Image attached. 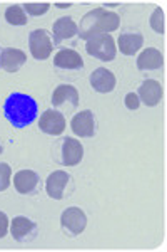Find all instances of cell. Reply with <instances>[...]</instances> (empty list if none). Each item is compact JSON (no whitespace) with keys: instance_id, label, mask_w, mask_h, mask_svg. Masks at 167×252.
Instances as JSON below:
<instances>
[{"instance_id":"obj_1","label":"cell","mask_w":167,"mask_h":252,"mask_svg":"<svg viewBox=\"0 0 167 252\" xmlns=\"http://www.w3.org/2000/svg\"><path fill=\"white\" fill-rule=\"evenodd\" d=\"M37 101L25 93H12L3 103V115L14 128H27L37 118Z\"/></svg>"},{"instance_id":"obj_2","label":"cell","mask_w":167,"mask_h":252,"mask_svg":"<svg viewBox=\"0 0 167 252\" xmlns=\"http://www.w3.org/2000/svg\"><path fill=\"white\" fill-rule=\"evenodd\" d=\"M120 26V19L114 12H107L104 7H97L84 15L79 26L80 39H91L99 34H109L117 31Z\"/></svg>"},{"instance_id":"obj_3","label":"cell","mask_w":167,"mask_h":252,"mask_svg":"<svg viewBox=\"0 0 167 252\" xmlns=\"http://www.w3.org/2000/svg\"><path fill=\"white\" fill-rule=\"evenodd\" d=\"M55 160L64 166L79 165L84 158V146L75 138H62L54 146Z\"/></svg>"},{"instance_id":"obj_4","label":"cell","mask_w":167,"mask_h":252,"mask_svg":"<svg viewBox=\"0 0 167 252\" xmlns=\"http://www.w3.org/2000/svg\"><path fill=\"white\" fill-rule=\"evenodd\" d=\"M85 51H87L89 56L102 61V63H111V61L116 59V54H117L116 40H114L111 34L94 35V37L87 39Z\"/></svg>"},{"instance_id":"obj_5","label":"cell","mask_w":167,"mask_h":252,"mask_svg":"<svg viewBox=\"0 0 167 252\" xmlns=\"http://www.w3.org/2000/svg\"><path fill=\"white\" fill-rule=\"evenodd\" d=\"M60 227L67 237H77L87 227V215L79 207H69L60 215Z\"/></svg>"},{"instance_id":"obj_6","label":"cell","mask_w":167,"mask_h":252,"mask_svg":"<svg viewBox=\"0 0 167 252\" xmlns=\"http://www.w3.org/2000/svg\"><path fill=\"white\" fill-rule=\"evenodd\" d=\"M28 47H30L32 58L37 61H46L50 58L52 51H54V42L46 29H35L28 35Z\"/></svg>"},{"instance_id":"obj_7","label":"cell","mask_w":167,"mask_h":252,"mask_svg":"<svg viewBox=\"0 0 167 252\" xmlns=\"http://www.w3.org/2000/svg\"><path fill=\"white\" fill-rule=\"evenodd\" d=\"M69 189H74L72 185V177L64 170H55L47 177L46 180V192L54 200H62L65 195L69 193Z\"/></svg>"},{"instance_id":"obj_8","label":"cell","mask_w":167,"mask_h":252,"mask_svg":"<svg viewBox=\"0 0 167 252\" xmlns=\"http://www.w3.org/2000/svg\"><path fill=\"white\" fill-rule=\"evenodd\" d=\"M52 104L57 109H62L69 115L79 108V91L71 84H60L52 93Z\"/></svg>"},{"instance_id":"obj_9","label":"cell","mask_w":167,"mask_h":252,"mask_svg":"<svg viewBox=\"0 0 167 252\" xmlns=\"http://www.w3.org/2000/svg\"><path fill=\"white\" fill-rule=\"evenodd\" d=\"M54 34V47H64L67 42H72L79 35V26L74 22L72 17H60L54 22L52 27Z\"/></svg>"},{"instance_id":"obj_10","label":"cell","mask_w":167,"mask_h":252,"mask_svg":"<svg viewBox=\"0 0 167 252\" xmlns=\"http://www.w3.org/2000/svg\"><path fill=\"white\" fill-rule=\"evenodd\" d=\"M10 234L17 242L28 244V242H32V241L37 239L39 225L32 220V219L24 217V215H19V217H14V220H12Z\"/></svg>"},{"instance_id":"obj_11","label":"cell","mask_w":167,"mask_h":252,"mask_svg":"<svg viewBox=\"0 0 167 252\" xmlns=\"http://www.w3.org/2000/svg\"><path fill=\"white\" fill-rule=\"evenodd\" d=\"M71 128L74 131V135L80 138H92L97 133V120L94 116V113L91 109H84V111L77 113L72 118Z\"/></svg>"},{"instance_id":"obj_12","label":"cell","mask_w":167,"mask_h":252,"mask_svg":"<svg viewBox=\"0 0 167 252\" xmlns=\"http://www.w3.org/2000/svg\"><path fill=\"white\" fill-rule=\"evenodd\" d=\"M14 187L22 195H35L42 187V180L34 170H19L14 175Z\"/></svg>"},{"instance_id":"obj_13","label":"cell","mask_w":167,"mask_h":252,"mask_svg":"<svg viewBox=\"0 0 167 252\" xmlns=\"http://www.w3.org/2000/svg\"><path fill=\"white\" fill-rule=\"evenodd\" d=\"M39 128L42 133L50 136H59L65 129V116L57 109H47L39 121Z\"/></svg>"},{"instance_id":"obj_14","label":"cell","mask_w":167,"mask_h":252,"mask_svg":"<svg viewBox=\"0 0 167 252\" xmlns=\"http://www.w3.org/2000/svg\"><path fill=\"white\" fill-rule=\"evenodd\" d=\"M54 66L59 71H80L84 69V59L74 49H60L54 58Z\"/></svg>"},{"instance_id":"obj_15","label":"cell","mask_w":167,"mask_h":252,"mask_svg":"<svg viewBox=\"0 0 167 252\" xmlns=\"http://www.w3.org/2000/svg\"><path fill=\"white\" fill-rule=\"evenodd\" d=\"M162 96H164V89L156 79H145L139 86V93H137L139 101L144 103L145 106H157Z\"/></svg>"},{"instance_id":"obj_16","label":"cell","mask_w":167,"mask_h":252,"mask_svg":"<svg viewBox=\"0 0 167 252\" xmlns=\"http://www.w3.org/2000/svg\"><path fill=\"white\" fill-rule=\"evenodd\" d=\"M89 81H91V86L94 91L102 93V94L112 93L117 84V79H116V76H114V72L105 67H97L91 74Z\"/></svg>"},{"instance_id":"obj_17","label":"cell","mask_w":167,"mask_h":252,"mask_svg":"<svg viewBox=\"0 0 167 252\" xmlns=\"http://www.w3.org/2000/svg\"><path fill=\"white\" fill-rule=\"evenodd\" d=\"M27 56L24 51L15 47H5L0 51V67L5 72H17L25 64Z\"/></svg>"},{"instance_id":"obj_18","label":"cell","mask_w":167,"mask_h":252,"mask_svg":"<svg viewBox=\"0 0 167 252\" xmlns=\"http://www.w3.org/2000/svg\"><path fill=\"white\" fill-rule=\"evenodd\" d=\"M162 67H164V56L161 54V51L154 47H147L137 58V69L139 71H159Z\"/></svg>"},{"instance_id":"obj_19","label":"cell","mask_w":167,"mask_h":252,"mask_svg":"<svg viewBox=\"0 0 167 252\" xmlns=\"http://www.w3.org/2000/svg\"><path fill=\"white\" fill-rule=\"evenodd\" d=\"M117 44H119V49L124 56H134L144 46V37H142L141 32H132V31L122 32Z\"/></svg>"},{"instance_id":"obj_20","label":"cell","mask_w":167,"mask_h":252,"mask_svg":"<svg viewBox=\"0 0 167 252\" xmlns=\"http://www.w3.org/2000/svg\"><path fill=\"white\" fill-rule=\"evenodd\" d=\"M5 20L10 26H27L28 15L20 5H10L5 10Z\"/></svg>"},{"instance_id":"obj_21","label":"cell","mask_w":167,"mask_h":252,"mask_svg":"<svg viewBox=\"0 0 167 252\" xmlns=\"http://www.w3.org/2000/svg\"><path fill=\"white\" fill-rule=\"evenodd\" d=\"M150 27L154 29V32L157 34H164L166 32V19H164V10L161 7L154 9L152 15H150Z\"/></svg>"},{"instance_id":"obj_22","label":"cell","mask_w":167,"mask_h":252,"mask_svg":"<svg viewBox=\"0 0 167 252\" xmlns=\"http://www.w3.org/2000/svg\"><path fill=\"white\" fill-rule=\"evenodd\" d=\"M22 9L25 10L27 15H32V17H39V15H44L46 12L50 9V3L47 2H28V3H24Z\"/></svg>"},{"instance_id":"obj_23","label":"cell","mask_w":167,"mask_h":252,"mask_svg":"<svg viewBox=\"0 0 167 252\" xmlns=\"http://www.w3.org/2000/svg\"><path fill=\"white\" fill-rule=\"evenodd\" d=\"M10 177H12V168L9 163H0V192L7 190L10 187Z\"/></svg>"},{"instance_id":"obj_24","label":"cell","mask_w":167,"mask_h":252,"mask_svg":"<svg viewBox=\"0 0 167 252\" xmlns=\"http://www.w3.org/2000/svg\"><path fill=\"white\" fill-rule=\"evenodd\" d=\"M124 103H125V108L130 109V111H136V109H139V106H141V101H139V97H137L136 93H129V94H125Z\"/></svg>"},{"instance_id":"obj_25","label":"cell","mask_w":167,"mask_h":252,"mask_svg":"<svg viewBox=\"0 0 167 252\" xmlns=\"http://www.w3.org/2000/svg\"><path fill=\"white\" fill-rule=\"evenodd\" d=\"M9 232V217H7L5 212L0 210V239H3Z\"/></svg>"},{"instance_id":"obj_26","label":"cell","mask_w":167,"mask_h":252,"mask_svg":"<svg viewBox=\"0 0 167 252\" xmlns=\"http://www.w3.org/2000/svg\"><path fill=\"white\" fill-rule=\"evenodd\" d=\"M59 9H69V7H72V3L71 2H67V3H55Z\"/></svg>"},{"instance_id":"obj_27","label":"cell","mask_w":167,"mask_h":252,"mask_svg":"<svg viewBox=\"0 0 167 252\" xmlns=\"http://www.w3.org/2000/svg\"><path fill=\"white\" fill-rule=\"evenodd\" d=\"M2 150H3V148H2V143H0V153H2Z\"/></svg>"}]
</instances>
